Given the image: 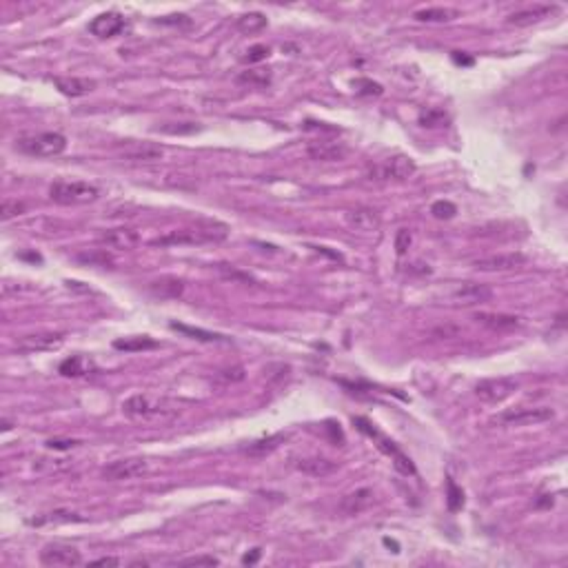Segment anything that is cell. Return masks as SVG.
<instances>
[{
  "label": "cell",
  "instance_id": "ac0fdd59",
  "mask_svg": "<svg viewBox=\"0 0 568 568\" xmlns=\"http://www.w3.org/2000/svg\"><path fill=\"white\" fill-rule=\"evenodd\" d=\"M122 29H124V18L118 11H107V14H100L89 22V31L98 38H113L118 36Z\"/></svg>",
  "mask_w": 568,
  "mask_h": 568
},
{
  "label": "cell",
  "instance_id": "83f0119b",
  "mask_svg": "<svg viewBox=\"0 0 568 568\" xmlns=\"http://www.w3.org/2000/svg\"><path fill=\"white\" fill-rule=\"evenodd\" d=\"M172 328L178 333H183V335L193 337V340H200V342H222V344L229 342V337H226V335L204 331V328H196V326H187V324H180V322H172Z\"/></svg>",
  "mask_w": 568,
  "mask_h": 568
},
{
  "label": "cell",
  "instance_id": "bcb514c9",
  "mask_svg": "<svg viewBox=\"0 0 568 568\" xmlns=\"http://www.w3.org/2000/svg\"><path fill=\"white\" fill-rule=\"evenodd\" d=\"M258 560H260V549H253V553H251V555L247 553L244 558H242V564H256Z\"/></svg>",
  "mask_w": 568,
  "mask_h": 568
},
{
  "label": "cell",
  "instance_id": "ffe728a7",
  "mask_svg": "<svg viewBox=\"0 0 568 568\" xmlns=\"http://www.w3.org/2000/svg\"><path fill=\"white\" fill-rule=\"evenodd\" d=\"M373 504V491L371 488H358V491L344 495L340 499V510L344 515H360Z\"/></svg>",
  "mask_w": 568,
  "mask_h": 568
},
{
  "label": "cell",
  "instance_id": "603a6c76",
  "mask_svg": "<svg viewBox=\"0 0 568 568\" xmlns=\"http://www.w3.org/2000/svg\"><path fill=\"white\" fill-rule=\"evenodd\" d=\"M340 464L333 462V460H326V458H302L295 462V469L311 475V477H326L337 471Z\"/></svg>",
  "mask_w": 568,
  "mask_h": 568
},
{
  "label": "cell",
  "instance_id": "484cf974",
  "mask_svg": "<svg viewBox=\"0 0 568 568\" xmlns=\"http://www.w3.org/2000/svg\"><path fill=\"white\" fill-rule=\"evenodd\" d=\"M458 16H460V11L451 9V7H428V9H419L413 14V18L419 22H451Z\"/></svg>",
  "mask_w": 568,
  "mask_h": 568
},
{
  "label": "cell",
  "instance_id": "ba28073f",
  "mask_svg": "<svg viewBox=\"0 0 568 568\" xmlns=\"http://www.w3.org/2000/svg\"><path fill=\"white\" fill-rule=\"evenodd\" d=\"M356 424H358V428H360V431H365L367 435L376 437V440L380 442L378 446H380L384 453H389V456L393 458V462H395V469H397V471L404 473V475H415V464L411 462V458L404 456V453H402L400 449H397V446L393 444V442H389L386 437H382V435L378 433V431L371 426V422H367L365 417H358V419H356Z\"/></svg>",
  "mask_w": 568,
  "mask_h": 568
},
{
  "label": "cell",
  "instance_id": "5b68a950",
  "mask_svg": "<svg viewBox=\"0 0 568 568\" xmlns=\"http://www.w3.org/2000/svg\"><path fill=\"white\" fill-rule=\"evenodd\" d=\"M555 417V411L549 406H533V408H513L504 411L493 419V424L499 426H531V424H544Z\"/></svg>",
  "mask_w": 568,
  "mask_h": 568
},
{
  "label": "cell",
  "instance_id": "1f68e13d",
  "mask_svg": "<svg viewBox=\"0 0 568 568\" xmlns=\"http://www.w3.org/2000/svg\"><path fill=\"white\" fill-rule=\"evenodd\" d=\"M446 504H449V510L451 513H458V510L464 506V493H462V488L449 480L446 482Z\"/></svg>",
  "mask_w": 568,
  "mask_h": 568
},
{
  "label": "cell",
  "instance_id": "7c38bea8",
  "mask_svg": "<svg viewBox=\"0 0 568 568\" xmlns=\"http://www.w3.org/2000/svg\"><path fill=\"white\" fill-rule=\"evenodd\" d=\"M528 262V258L524 253H495V256H486V258H477L473 260V267L480 271H513L519 269Z\"/></svg>",
  "mask_w": 568,
  "mask_h": 568
},
{
  "label": "cell",
  "instance_id": "b9f144b4",
  "mask_svg": "<svg viewBox=\"0 0 568 568\" xmlns=\"http://www.w3.org/2000/svg\"><path fill=\"white\" fill-rule=\"evenodd\" d=\"M220 560L211 558V555H200V558H189L183 562V566H218Z\"/></svg>",
  "mask_w": 568,
  "mask_h": 568
},
{
  "label": "cell",
  "instance_id": "30bf717a",
  "mask_svg": "<svg viewBox=\"0 0 568 568\" xmlns=\"http://www.w3.org/2000/svg\"><path fill=\"white\" fill-rule=\"evenodd\" d=\"M42 566H81L83 555L78 549L67 546V544H47L40 551Z\"/></svg>",
  "mask_w": 568,
  "mask_h": 568
},
{
  "label": "cell",
  "instance_id": "f6af8a7d",
  "mask_svg": "<svg viewBox=\"0 0 568 568\" xmlns=\"http://www.w3.org/2000/svg\"><path fill=\"white\" fill-rule=\"evenodd\" d=\"M92 566H120L118 558H98L92 562Z\"/></svg>",
  "mask_w": 568,
  "mask_h": 568
},
{
  "label": "cell",
  "instance_id": "277c9868",
  "mask_svg": "<svg viewBox=\"0 0 568 568\" xmlns=\"http://www.w3.org/2000/svg\"><path fill=\"white\" fill-rule=\"evenodd\" d=\"M98 196H100L98 187L83 183V180H58V183L49 187V198L56 204H65V207L96 202Z\"/></svg>",
  "mask_w": 568,
  "mask_h": 568
},
{
  "label": "cell",
  "instance_id": "8fae6325",
  "mask_svg": "<svg viewBox=\"0 0 568 568\" xmlns=\"http://www.w3.org/2000/svg\"><path fill=\"white\" fill-rule=\"evenodd\" d=\"M555 14H560L558 5H533L526 9L513 11V14L506 18V22L513 27H531V25H537V22L546 20V18H553Z\"/></svg>",
  "mask_w": 568,
  "mask_h": 568
},
{
  "label": "cell",
  "instance_id": "d4e9b609",
  "mask_svg": "<svg viewBox=\"0 0 568 568\" xmlns=\"http://www.w3.org/2000/svg\"><path fill=\"white\" fill-rule=\"evenodd\" d=\"M158 342L149 335H131V337H122L113 342V349L124 351V353H138V351H149L156 349Z\"/></svg>",
  "mask_w": 568,
  "mask_h": 568
},
{
  "label": "cell",
  "instance_id": "7402d4cb",
  "mask_svg": "<svg viewBox=\"0 0 568 568\" xmlns=\"http://www.w3.org/2000/svg\"><path fill=\"white\" fill-rule=\"evenodd\" d=\"M473 320L477 324H484L493 331H510V328L521 326V317L517 315H504V313H475Z\"/></svg>",
  "mask_w": 568,
  "mask_h": 568
},
{
  "label": "cell",
  "instance_id": "52a82bcc",
  "mask_svg": "<svg viewBox=\"0 0 568 568\" xmlns=\"http://www.w3.org/2000/svg\"><path fill=\"white\" fill-rule=\"evenodd\" d=\"M519 389L515 378H486L475 384V395L486 404H499Z\"/></svg>",
  "mask_w": 568,
  "mask_h": 568
},
{
  "label": "cell",
  "instance_id": "e0dca14e",
  "mask_svg": "<svg viewBox=\"0 0 568 568\" xmlns=\"http://www.w3.org/2000/svg\"><path fill=\"white\" fill-rule=\"evenodd\" d=\"M344 222L349 229L353 231H360V233H373L380 229V213L373 211V209H367V207H360V209H351L344 213Z\"/></svg>",
  "mask_w": 568,
  "mask_h": 568
},
{
  "label": "cell",
  "instance_id": "f546056e",
  "mask_svg": "<svg viewBox=\"0 0 568 568\" xmlns=\"http://www.w3.org/2000/svg\"><path fill=\"white\" fill-rule=\"evenodd\" d=\"M235 25L242 33H256V31H262L267 27V16L260 14V11H249V14L237 18Z\"/></svg>",
  "mask_w": 568,
  "mask_h": 568
},
{
  "label": "cell",
  "instance_id": "836d02e7",
  "mask_svg": "<svg viewBox=\"0 0 568 568\" xmlns=\"http://www.w3.org/2000/svg\"><path fill=\"white\" fill-rule=\"evenodd\" d=\"M446 122V113L442 109H424L419 113V124L422 127H440V124Z\"/></svg>",
  "mask_w": 568,
  "mask_h": 568
},
{
  "label": "cell",
  "instance_id": "d590c367",
  "mask_svg": "<svg viewBox=\"0 0 568 568\" xmlns=\"http://www.w3.org/2000/svg\"><path fill=\"white\" fill-rule=\"evenodd\" d=\"M83 517H76L74 513H65V510H56V513H49L47 517H38L31 519V524H44V521H81Z\"/></svg>",
  "mask_w": 568,
  "mask_h": 568
},
{
  "label": "cell",
  "instance_id": "9c48e42d",
  "mask_svg": "<svg viewBox=\"0 0 568 568\" xmlns=\"http://www.w3.org/2000/svg\"><path fill=\"white\" fill-rule=\"evenodd\" d=\"M149 473V462L142 458H127V460H116L107 464L102 469V477L109 482H120V480H135Z\"/></svg>",
  "mask_w": 568,
  "mask_h": 568
},
{
  "label": "cell",
  "instance_id": "4fadbf2b",
  "mask_svg": "<svg viewBox=\"0 0 568 568\" xmlns=\"http://www.w3.org/2000/svg\"><path fill=\"white\" fill-rule=\"evenodd\" d=\"M165 156V147L156 142H127L122 149V158L129 162H158Z\"/></svg>",
  "mask_w": 568,
  "mask_h": 568
},
{
  "label": "cell",
  "instance_id": "7a4b0ae2",
  "mask_svg": "<svg viewBox=\"0 0 568 568\" xmlns=\"http://www.w3.org/2000/svg\"><path fill=\"white\" fill-rule=\"evenodd\" d=\"M178 411L174 402H169L167 397H156L138 393L131 395L122 402V413L131 419H153V417H167Z\"/></svg>",
  "mask_w": 568,
  "mask_h": 568
},
{
  "label": "cell",
  "instance_id": "74e56055",
  "mask_svg": "<svg viewBox=\"0 0 568 568\" xmlns=\"http://www.w3.org/2000/svg\"><path fill=\"white\" fill-rule=\"evenodd\" d=\"M156 25H167V27H189L191 25V18L185 16V14H174V16H165V18H158Z\"/></svg>",
  "mask_w": 568,
  "mask_h": 568
},
{
  "label": "cell",
  "instance_id": "7bdbcfd3",
  "mask_svg": "<svg viewBox=\"0 0 568 568\" xmlns=\"http://www.w3.org/2000/svg\"><path fill=\"white\" fill-rule=\"evenodd\" d=\"M218 269H220V274H222V276H224L226 280H240V282H253V280H251V278H249V276H244V274H240V271H235V269H229V267H226V265H220Z\"/></svg>",
  "mask_w": 568,
  "mask_h": 568
},
{
  "label": "cell",
  "instance_id": "5bb4252c",
  "mask_svg": "<svg viewBox=\"0 0 568 568\" xmlns=\"http://www.w3.org/2000/svg\"><path fill=\"white\" fill-rule=\"evenodd\" d=\"M65 335L62 333H33V335H25L16 342V349L20 353H36V351H53L62 344Z\"/></svg>",
  "mask_w": 568,
  "mask_h": 568
},
{
  "label": "cell",
  "instance_id": "8d00e7d4",
  "mask_svg": "<svg viewBox=\"0 0 568 568\" xmlns=\"http://www.w3.org/2000/svg\"><path fill=\"white\" fill-rule=\"evenodd\" d=\"M411 242H413L411 231H408V229H400V231H397V235H395V251H397V256H404L408 251V247H411Z\"/></svg>",
  "mask_w": 568,
  "mask_h": 568
},
{
  "label": "cell",
  "instance_id": "4dcf8cb0",
  "mask_svg": "<svg viewBox=\"0 0 568 568\" xmlns=\"http://www.w3.org/2000/svg\"><path fill=\"white\" fill-rule=\"evenodd\" d=\"M25 213H27V204L16 200V198H5L3 204H0V218H3L5 222L11 218H18V215H25Z\"/></svg>",
  "mask_w": 568,
  "mask_h": 568
},
{
  "label": "cell",
  "instance_id": "4316f807",
  "mask_svg": "<svg viewBox=\"0 0 568 568\" xmlns=\"http://www.w3.org/2000/svg\"><path fill=\"white\" fill-rule=\"evenodd\" d=\"M149 289L153 295L158 298H180L185 291V284L183 280H176V278H160L149 284Z\"/></svg>",
  "mask_w": 568,
  "mask_h": 568
},
{
  "label": "cell",
  "instance_id": "e575fe53",
  "mask_svg": "<svg viewBox=\"0 0 568 568\" xmlns=\"http://www.w3.org/2000/svg\"><path fill=\"white\" fill-rule=\"evenodd\" d=\"M431 213L440 220H451L453 215L458 213V207L449 200H437V202H433V207H431Z\"/></svg>",
  "mask_w": 568,
  "mask_h": 568
},
{
  "label": "cell",
  "instance_id": "f35d334b",
  "mask_svg": "<svg viewBox=\"0 0 568 568\" xmlns=\"http://www.w3.org/2000/svg\"><path fill=\"white\" fill-rule=\"evenodd\" d=\"M269 47L267 44H253L251 49L247 51V56H244V62H260V60H267L269 58Z\"/></svg>",
  "mask_w": 568,
  "mask_h": 568
},
{
  "label": "cell",
  "instance_id": "3957f363",
  "mask_svg": "<svg viewBox=\"0 0 568 568\" xmlns=\"http://www.w3.org/2000/svg\"><path fill=\"white\" fill-rule=\"evenodd\" d=\"M16 149L31 158H53L67 149V138L58 131H44L33 135H22L16 140Z\"/></svg>",
  "mask_w": 568,
  "mask_h": 568
},
{
  "label": "cell",
  "instance_id": "9a60e30c",
  "mask_svg": "<svg viewBox=\"0 0 568 568\" xmlns=\"http://www.w3.org/2000/svg\"><path fill=\"white\" fill-rule=\"evenodd\" d=\"M98 242L107 249H113V251H131L133 247H138L140 235H138V231L127 229V226H118V229L102 233L98 237Z\"/></svg>",
  "mask_w": 568,
  "mask_h": 568
},
{
  "label": "cell",
  "instance_id": "d6986e66",
  "mask_svg": "<svg viewBox=\"0 0 568 568\" xmlns=\"http://www.w3.org/2000/svg\"><path fill=\"white\" fill-rule=\"evenodd\" d=\"M53 85L60 94L69 96V98L87 96L96 89V81H92V78H76V76H72V78H53Z\"/></svg>",
  "mask_w": 568,
  "mask_h": 568
},
{
  "label": "cell",
  "instance_id": "ab89813d",
  "mask_svg": "<svg viewBox=\"0 0 568 568\" xmlns=\"http://www.w3.org/2000/svg\"><path fill=\"white\" fill-rule=\"evenodd\" d=\"M356 89H358V94H362V96H380L382 94V85L367 81V78L356 81Z\"/></svg>",
  "mask_w": 568,
  "mask_h": 568
},
{
  "label": "cell",
  "instance_id": "6da1fadb",
  "mask_svg": "<svg viewBox=\"0 0 568 568\" xmlns=\"http://www.w3.org/2000/svg\"><path fill=\"white\" fill-rule=\"evenodd\" d=\"M226 226L218 222H202L193 229H178L169 231L167 235H160L151 240V247H196V244H218L226 237Z\"/></svg>",
  "mask_w": 568,
  "mask_h": 568
},
{
  "label": "cell",
  "instance_id": "8992f818",
  "mask_svg": "<svg viewBox=\"0 0 568 568\" xmlns=\"http://www.w3.org/2000/svg\"><path fill=\"white\" fill-rule=\"evenodd\" d=\"M415 174V162L408 156H393L389 160H384L376 167H371V180H395V183H404Z\"/></svg>",
  "mask_w": 568,
  "mask_h": 568
},
{
  "label": "cell",
  "instance_id": "ee69618b",
  "mask_svg": "<svg viewBox=\"0 0 568 568\" xmlns=\"http://www.w3.org/2000/svg\"><path fill=\"white\" fill-rule=\"evenodd\" d=\"M78 444H81L78 440H49L47 442V446L53 449V451H67V449H74Z\"/></svg>",
  "mask_w": 568,
  "mask_h": 568
},
{
  "label": "cell",
  "instance_id": "d6a6232c",
  "mask_svg": "<svg viewBox=\"0 0 568 568\" xmlns=\"http://www.w3.org/2000/svg\"><path fill=\"white\" fill-rule=\"evenodd\" d=\"M244 85H256V87H269L271 85V74L265 69H253V72H244L237 78Z\"/></svg>",
  "mask_w": 568,
  "mask_h": 568
},
{
  "label": "cell",
  "instance_id": "c3c4849f",
  "mask_svg": "<svg viewBox=\"0 0 568 568\" xmlns=\"http://www.w3.org/2000/svg\"><path fill=\"white\" fill-rule=\"evenodd\" d=\"M9 428H11V424L5 419V422H3V431H9Z\"/></svg>",
  "mask_w": 568,
  "mask_h": 568
},
{
  "label": "cell",
  "instance_id": "f1b7e54d",
  "mask_svg": "<svg viewBox=\"0 0 568 568\" xmlns=\"http://www.w3.org/2000/svg\"><path fill=\"white\" fill-rule=\"evenodd\" d=\"M282 440H284L282 433L265 437V440H258V442H253V444H249L244 449V453H247V456H251V458H267V456H271V453H274L280 446Z\"/></svg>",
  "mask_w": 568,
  "mask_h": 568
},
{
  "label": "cell",
  "instance_id": "7dc6e473",
  "mask_svg": "<svg viewBox=\"0 0 568 568\" xmlns=\"http://www.w3.org/2000/svg\"><path fill=\"white\" fill-rule=\"evenodd\" d=\"M453 58H456V62H464V65H473V60H471V58H464V56H460V53H453Z\"/></svg>",
  "mask_w": 568,
  "mask_h": 568
},
{
  "label": "cell",
  "instance_id": "cb8c5ba5",
  "mask_svg": "<svg viewBox=\"0 0 568 568\" xmlns=\"http://www.w3.org/2000/svg\"><path fill=\"white\" fill-rule=\"evenodd\" d=\"M58 371L65 378H83V376H89V373H94L96 365L85 356H72L62 362Z\"/></svg>",
  "mask_w": 568,
  "mask_h": 568
},
{
  "label": "cell",
  "instance_id": "44dd1931",
  "mask_svg": "<svg viewBox=\"0 0 568 568\" xmlns=\"http://www.w3.org/2000/svg\"><path fill=\"white\" fill-rule=\"evenodd\" d=\"M453 298L462 304H480L493 298V289L488 284H477V282H469L462 284L460 289L453 291Z\"/></svg>",
  "mask_w": 568,
  "mask_h": 568
},
{
  "label": "cell",
  "instance_id": "60d3db41",
  "mask_svg": "<svg viewBox=\"0 0 568 568\" xmlns=\"http://www.w3.org/2000/svg\"><path fill=\"white\" fill-rule=\"evenodd\" d=\"M218 380H222V382H242L244 380V369L242 367H233V369H224V371H220L218 373Z\"/></svg>",
  "mask_w": 568,
  "mask_h": 568
},
{
  "label": "cell",
  "instance_id": "2e32d148",
  "mask_svg": "<svg viewBox=\"0 0 568 568\" xmlns=\"http://www.w3.org/2000/svg\"><path fill=\"white\" fill-rule=\"evenodd\" d=\"M306 153H309V158L315 162H340L349 156V147L333 140H320V142H311Z\"/></svg>",
  "mask_w": 568,
  "mask_h": 568
}]
</instances>
